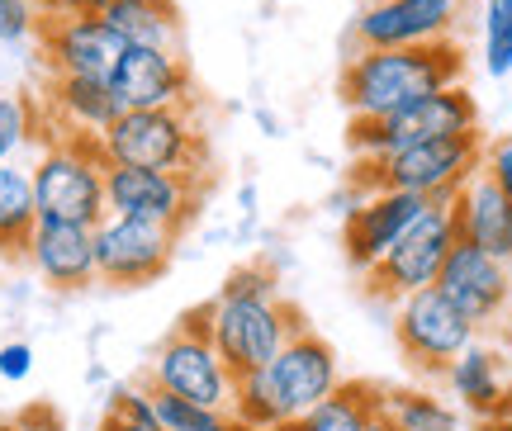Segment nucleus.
Wrapping results in <instances>:
<instances>
[{"mask_svg":"<svg viewBox=\"0 0 512 431\" xmlns=\"http://www.w3.org/2000/svg\"><path fill=\"white\" fill-rule=\"evenodd\" d=\"M238 204H242V214L252 218L256 214V185H242V195H238Z\"/></svg>","mask_w":512,"mask_h":431,"instance_id":"37","label":"nucleus"},{"mask_svg":"<svg viewBox=\"0 0 512 431\" xmlns=\"http://www.w3.org/2000/svg\"><path fill=\"white\" fill-rule=\"evenodd\" d=\"M479 162H484V138H479V128H465V133H441V138L399 147L384 157H356L347 185H356L361 195L413 190L427 199H456V190L475 176Z\"/></svg>","mask_w":512,"mask_h":431,"instance_id":"3","label":"nucleus"},{"mask_svg":"<svg viewBox=\"0 0 512 431\" xmlns=\"http://www.w3.org/2000/svg\"><path fill=\"white\" fill-rule=\"evenodd\" d=\"M451 218H456V237L475 242V247L494 252L498 261L512 266V195L484 171V166L456 190Z\"/></svg>","mask_w":512,"mask_h":431,"instance_id":"19","label":"nucleus"},{"mask_svg":"<svg viewBox=\"0 0 512 431\" xmlns=\"http://www.w3.org/2000/svg\"><path fill=\"white\" fill-rule=\"evenodd\" d=\"M105 214L152 218V223L185 233V223L200 214V180L181 176V171L105 162Z\"/></svg>","mask_w":512,"mask_h":431,"instance_id":"12","label":"nucleus"},{"mask_svg":"<svg viewBox=\"0 0 512 431\" xmlns=\"http://www.w3.org/2000/svg\"><path fill=\"white\" fill-rule=\"evenodd\" d=\"M484 67L489 76L512 72V15L498 0H484Z\"/></svg>","mask_w":512,"mask_h":431,"instance_id":"27","label":"nucleus"},{"mask_svg":"<svg viewBox=\"0 0 512 431\" xmlns=\"http://www.w3.org/2000/svg\"><path fill=\"white\" fill-rule=\"evenodd\" d=\"M38 19H43L38 0H0V43H24L38 34Z\"/></svg>","mask_w":512,"mask_h":431,"instance_id":"28","label":"nucleus"},{"mask_svg":"<svg viewBox=\"0 0 512 431\" xmlns=\"http://www.w3.org/2000/svg\"><path fill=\"white\" fill-rule=\"evenodd\" d=\"M460 76H465V48L456 38L403 43V48H361L342 67L337 95L351 109V119H380V114H394L441 86H456Z\"/></svg>","mask_w":512,"mask_h":431,"instance_id":"1","label":"nucleus"},{"mask_svg":"<svg viewBox=\"0 0 512 431\" xmlns=\"http://www.w3.org/2000/svg\"><path fill=\"white\" fill-rule=\"evenodd\" d=\"M0 431H19V422H0Z\"/></svg>","mask_w":512,"mask_h":431,"instance_id":"39","label":"nucleus"},{"mask_svg":"<svg viewBox=\"0 0 512 431\" xmlns=\"http://www.w3.org/2000/svg\"><path fill=\"white\" fill-rule=\"evenodd\" d=\"M427 204H432V199L413 195V190H370L347 214V228H342V252H347L351 270L366 275V270L427 214Z\"/></svg>","mask_w":512,"mask_h":431,"instance_id":"16","label":"nucleus"},{"mask_svg":"<svg viewBox=\"0 0 512 431\" xmlns=\"http://www.w3.org/2000/svg\"><path fill=\"white\" fill-rule=\"evenodd\" d=\"M479 431H512V413H503V417H484V422H479Z\"/></svg>","mask_w":512,"mask_h":431,"instance_id":"36","label":"nucleus"},{"mask_svg":"<svg viewBox=\"0 0 512 431\" xmlns=\"http://www.w3.org/2000/svg\"><path fill=\"white\" fill-rule=\"evenodd\" d=\"M479 166H484V171H489V176H494L498 185L512 195V133H508V138L484 143V162H479Z\"/></svg>","mask_w":512,"mask_h":431,"instance_id":"31","label":"nucleus"},{"mask_svg":"<svg viewBox=\"0 0 512 431\" xmlns=\"http://www.w3.org/2000/svg\"><path fill=\"white\" fill-rule=\"evenodd\" d=\"M34 223H38V204H34L29 166L0 162V256H24Z\"/></svg>","mask_w":512,"mask_h":431,"instance_id":"23","label":"nucleus"},{"mask_svg":"<svg viewBox=\"0 0 512 431\" xmlns=\"http://www.w3.org/2000/svg\"><path fill=\"white\" fill-rule=\"evenodd\" d=\"M465 128H479V105L475 95L456 81V86L432 90V95H422V100L394 109V114L351 119L347 147L351 157H384V152L427 143V138H441V133H465Z\"/></svg>","mask_w":512,"mask_h":431,"instance_id":"7","label":"nucleus"},{"mask_svg":"<svg viewBox=\"0 0 512 431\" xmlns=\"http://www.w3.org/2000/svg\"><path fill=\"white\" fill-rule=\"evenodd\" d=\"M48 109L62 124V133H86V138H100L119 119V100H114L110 81H95V76H53Z\"/></svg>","mask_w":512,"mask_h":431,"instance_id":"21","label":"nucleus"},{"mask_svg":"<svg viewBox=\"0 0 512 431\" xmlns=\"http://www.w3.org/2000/svg\"><path fill=\"white\" fill-rule=\"evenodd\" d=\"M380 398H384V389H375V384L342 379L328 398L313 403L309 413L290 417V422H280L271 431H361L370 417L380 413Z\"/></svg>","mask_w":512,"mask_h":431,"instance_id":"22","label":"nucleus"},{"mask_svg":"<svg viewBox=\"0 0 512 431\" xmlns=\"http://www.w3.org/2000/svg\"><path fill=\"white\" fill-rule=\"evenodd\" d=\"M219 294H280V285H275V275L266 266H242L223 280Z\"/></svg>","mask_w":512,"mask_h":431,"instance_id":"29","label":"nucleus"},{"mask_svg":"<svg viewBox=\"0 0 512 431\" xmlns=\"http://www.w3.org/2000/svg\"><path fill=\"white\" fill-rule=\"evenodd\" d=\"M110 90L119 109H162V105H190L195 81L176 48H147L128 43L110 72Z\"/></svg>","mask_w":512,"mask_h":431,"instance_id":"15","label":"nucleus"},{"mask_svg":"<svg viewBox=\"0 0 512 431\" xmlns=\"http://www.w3.org/2000/svg\"><path fill=\"white\" fill-rule=\"evenodd\" d=\"M34 375V346L29 342H5L0 346V379L19 384V379Z\"/></svg>","mask_w":512,"mask_h":431,"instance_id":"30","label":"nucleus"},{"mask_svg":"<svg viewBox=\"0 0 512 431\" xmlns=\"http://www.w3.org/2000/svg\"><path fill=\"white\" fill-rule=\"evenodd\" d=\"M342 384L337 375V351H332L313 327H299L256 375H242L233 389V408L247 431H271L290 417L309 413L318 398H328Z\"/></svg>","mask_w":512,"mask_h":431,"instance_id":"2","label":"nucleus"},{"mask_svg":"<svg viewBox=\"0 0 512 431\" xmlns=\"http://www.w3.org/2000/svg\"><path fill=\"white\" fill-rule=\"evenodd\" d=\"M394 337H399L403 360L422 379H446L451 360L479 337V327L460 313L437 285H422L399 299L394 313Z\"/></svg>","mask_w":512,"mask_h":431,"instance_id":"9","label":"nucleus"},{"mask_svg":"<svg viewBox=\"0 0 512 431\" xmlns=\"http://www.w3.org/2000/svg\"><path fill=\"white\" fill-rule=\"evenodd\" d=\"M100 15L110 19V29L124 43H147V48H176L181 43V15H176L171 0H119Z\"/></svg>","mask_w":512,"mask_h":431,"instance_id":"24","label":"nucleus"},{"mask_svg":"<svg viewBox=\"0 0 512 431\" xmlns=\"http://www.w3.org/2000/svg\"><path fill=\"white\" fill-rule=\"evenodd\" d=\"M110 5H119V0H43V10H110Z\"/></svg>","mask_w":512,"mask_h":431,"instance_id":"33","label":"nucleus"},{"mask_svg":"<svg viewBox=\"0 0 512 431\" xmlns=\"http://www.w3.org/2000/svg\"><path fill=\"white\" fill-rule=\"evenodd\" d=\"M451 242H456L451 199H432L427 214L366 270V294L384 299V304H399L403 294H413L422 285H437V270L446 261V252H451Z\"/></svg>","mask_w":512,"mask_h":431,"instance_id":"11","label":"nucleus"},{"mask_svg":"<svg viewBox=\"0 0 512 431\" xmlns=\"http://www.w3.org/2000/svg\"><path fill=\"white\" fill-rule=\"evenodd\" d=\"M446 384L456 389V398L479 417V422H484V417L512 413L508 360H503V351H494V346L470 342L456 360H451V370H446Z\"/></svg>","mask_w":512,"mask_h":431,"instance_id":"20","label":"nucleus"},{"mask_svg":"<svg viewBox=\"0 0 512 431\" xmlns=\"http://www.w3.org/2000/svg\"><path fill=\"white\" fill-rule=\"evenodd\" d=\"M24 261L34 266V275L48 289L76 294V289L95 285V228L86 223H57V218H38Z\"/></svg>","mask_w":512,"mask_h":431,"instance_id":"18","label":"nucleus"},{"mask_svg":"<svg viewBox=\"0 0 512 431\" xmlns=\"http://www.w3.org/2000/svg\"><path fill=\"white\" fill-rule=\"evenodd\" d=\"M380 413L399 431H460V417L427 389H384Z\"/></svg>","mask_w":512,"mask_h":431,"instance_id":"25","label":"nucleus"},{"mask_svg":"<svg viewBox=\"0 0 512 431\" xmlns=\"http://www.w3.org/2000/svg\"><path fill=\"white\" fill-rule=\"evenodd\" d=\"M361 431H399V427H394V422H389V417H384V413H375V417H370V422H366V427H361Z\"/></svg>","mask_w":512,"mask_h":431,"instance_id":"38","label":"nucleus"},{"mask_svg":"<svg viewBox=\"0 0 512 431\" xmlns=\"http://www.w3.org/2000/svg\"><path fill=\"white\" fill-rule=\"evenodd\" d=\"M465 15V0H375L356 19L361 48H403V43H432L451 38Z\"/></svg>","mask_w":512,"mask_h":431,"instance_id":"17","label":"nucleus"},{"mask_svg":"<svg viewBox=\"0 0 512 431\" xmlns=\"http://www.w3.org/2000/svg\"><path fill=\"white\" fill-rule=\"evenodd\" d=\"M256 124L266 128V133H271V138H280V119H275L271 109H256Z\"/></svg>","mask_w":512,"mask_h":431,"instance_id":"35","label":"nucleus"},{"mask_svg":"<svg viewBox=\"0 0 512 431\" xmlns=\"http://www.w3.org/2000/svg\"><path fill=\"white\" fill-rule=\"evenodd\" d=\"M176 242H181V233L166 228V223L105 214L95 223V275H100V285L143 289L171 270Z\"/></svg>","mask_w":512,"mask_h":431,"instance_id":"10","label":"nucleus"},{"mask_svg":"<svg viewBox=\"0 0 512 431\" xmlns=\"http://www.w3.org/2000/svg\"><path fill=\"white\" fill-rule=\"evenodd\" d=\"M95 143L105 152V162L181 171L190 180H204V162H209V147H204V133L190 105L119 109V119Z\"/></svg>","mask_w":512,"mask_h":431,"instance_id":"4","label":"nucleus"},{"mask_svg":"<svg viewBox=\"0 0 512 431\" xmlns=\"http://www.w3.org/2000/svg\"><path fill=\"white\" fill-rule=\"evenodd\" d=\"M147 384L157 389H171V394L190 398V403H204V408H233V389L238 379L223 365V356L209 342V323H204V308H190L176 332L162 342L152 370H147Z\"/></svg>","mask_w":512,"mask_h":431,"instance_id":"8","label":"nucleus"},{"mask_svg":"<svg viewBox=\"0 0 512 431\" xmlns=\"http://www.w3.org/2000/svg\"><path fill=\"white\" fill-rule=\"evenodd\" d=\"M100 431H162V427H147V422H133V417H124V413H105V422H100Z\"/></svg>","mask_w":512,"mask_h":431,"instance_id":"34","label":"nucleus"},{"mask_svg":"<svg viewBox=\"0 0 512 431\" xmlns=\"http://www.w3.org/2000/svg\"><path fill=\"white\" fill-rule=\"evenodd\" d=\"M38 43L53 76H95V81H110L114 62L128 48L110 29V19L95 10H43Z\"/></svg>","mask_w":512,"mask_h":431,"instance_id":"13","label":"nucleus"},{"mask_svg":"<svg viewBox=\"0 0 512 431\" xmlns=\"http://www.w3.org/2000/svg\"><path fill=\"white\" fill-rule=\"evenodd\" d=\"M38 105L29 95H0V162H15L24 147L38 138Z\"/></svg>","mask_w":512,"mask_h":431,"instance_id":"26","label":"nucleus"},{"mask_svg":"<svg viewBox=\"0 0 512 431\" xmlns=\"http://www.w3.org/2000/svg\"><path fill=\"white\" fill-rule=\"evenodd\" d=\"M204 323H209V342L233 370V379L256 375L299 327H309L304 313L285 304L280 294H219L204 304Z\"/></svg>","mask_w":512,"mask_h":431,"instance_id":"5","label":"nucleus"},{"mask_svg":"<svg viewBox=\"0 0 512 431\" xmlns=\"http://www.w3.org/2000/svg\"><path fill=\"white\" fill-rule=\"evenodd\" d=\"M437 289L475 327H489L503 318V308H508V299H512V270H508V261H498L494 252H484L475 242L456 237L437 270Z\"/></svg>","mask_w":512,"mask_h":431,"instance_id":"14","label":"nucleus"},{"mask_svg":"<svg viewBox=\"0 0 512 431\" xmlns=\"http://www.w3.org/2000/svg\"><path fill=\"white\" fill-rule=\"evenodd\" d=\"M29 176H34L38 218L86 223V228L105 218V152L86 133L53 138L29 166Z\"/></svg>","mask_w":512,"mask_h":431,"instance_id":"6","label":"nucleus"},{"mask_svg":"<svg viewBox=\"0 0 512 431\" xmlns=\"http://www.w3.org/2000/svg\"><path fill=\"white\" fill-rule=\"evenodd\" d=\"M19 431H62V427H57V417L48 408H29V413L19 417Z\"/></svg>","mask_w":512,"mask_h":431,"instance_id":"32","label":"nucleus"}]
</instances>
